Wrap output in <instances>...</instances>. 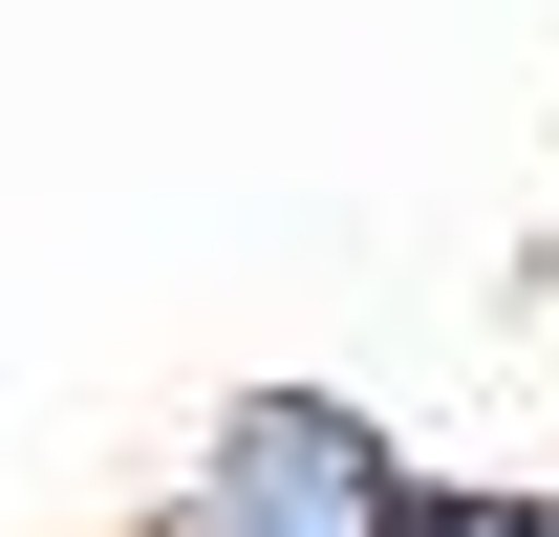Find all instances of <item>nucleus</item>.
<instances>
[{"mask_svg":"<svg viewBox=\"0 0 559 537\" xmlns=\"http://www.w3.org/2000/svg\"><path fill=\"white\" fill-rule=\"evenodd\" d=\"M409 537H559V473H430Z\"/></svg>","mask_w":559,"mask_h":537,"instance_id":"obj_2","label":"nucleus"},{"mask_svg":"<svg viewBox=\"0 0 559 537\" xmlns=\"http://www.w3.org/2000/svg\"><path fill=\"white\" fill-rule=\"evenodd\" d=\"M430 452H388V408L345 387H237L173 452V494H151V537H409Z\"/></svg>","mask_w":559,"mask_h":537,"instance_id":"obj_1","label":"nucleus"}]
</instances>
